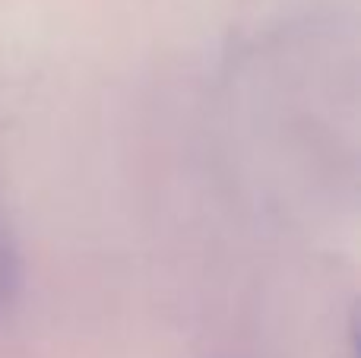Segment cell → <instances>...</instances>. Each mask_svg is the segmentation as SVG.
<instances>
[{
  "label": "cell",
  "mask_w": 361,
  "mask_h": 358,
  "mask_svg": "<svg viewBox=\"0 0 361 358\" xmlns=\"http://www.w3.org/2000/svg\"><path fill=\"white\" fill-rule=\"evenodd\" d=\"M23 285H25L23 245H19L16 226L10 219V209L0 200V321L10 317V311L19 304Z\"/></svg>",
  "instance_id": "1"
}]
</instances>
